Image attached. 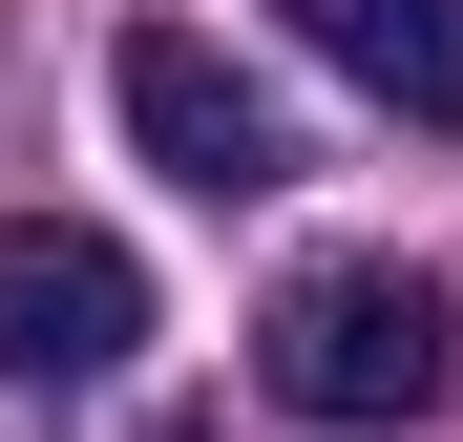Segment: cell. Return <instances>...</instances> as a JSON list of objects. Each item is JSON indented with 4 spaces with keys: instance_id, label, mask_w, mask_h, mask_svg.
I'll return each mask as SVG.
<instances>
[{
    "instance_id": "1",
    "label": "cell",
    "mask_w": 463,
    "mask_h": 442,
    "mask_svg": "<svg viewBox=\"0 0 463 442\" xmlns=\"http://www.w3.org/2000/svg\"><path fill=\"white\" fill-rule=\"evenodd\" d=\"M253 380H274L295 421H358V442H379V421H442V400H463V295L401 274V253H317V274L253 316Z\"/></svg>"
},
{
    "instance_id": "2",
    "label": "cell",
    "mask_w": 463,
    "mask_h": 442,
    "mask_svg": "<svg viewBox=\"0 0 463 442\" xmlns=\"http://www.w3.org/2000/svg\"><path fill=\"white\" fill-rule=\"evenodd\" d=\"M106 85H127V147H147L169 190H211V211H253V190H295V127H274V85H253L232 42H190V22H147V42L106 63Z\"/></svg>"
},
{
    "instance_id": "3",
    "label": "cell",
    "mask_w": 463,
    "mask_h": 442,
    "mask_svg": "<svg viewBox=\"0 0 463 442\" xmlns=\"http://www.w3.org/2000/svg\"><path fill=\"white\" fill-rule=\"evenodd\" d=\"M127 337H147V253L22 211V232H0V380H106Z\"/></svg>"
},
{
    "instance_id": "4",
    "label": "cell",
    "mask_w": 463,
    "mask_h": 442,
    "mask_svg": "<svg viewBox=\"0 0 463 442\" xmlns=\"http://www.w3.org/2000/svg\"><path fill=\"white\" fill-rule=\"evenodd\" d=\"M295 42H317L358 106H401V127H463V0H295Z\"/></svg>"
},
{
    "instance_id": "5",
    "label": "cell",
    "mask_w": 463,
    "mask_h": 442,
    "mask_svg": "<svg viewBox=\"0 0 463 442\" xmlns=\"http://www.w3.org/2000/svg\"><path fill=\"white\" fill-rule=\"evenodd\" d=\"M169 442H232V421H169Z\"/></svg>"
}]
</instances>
